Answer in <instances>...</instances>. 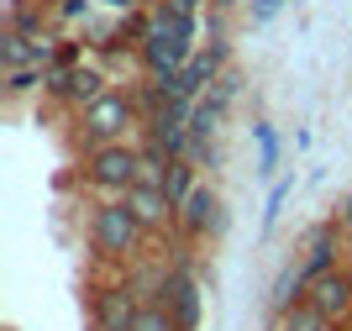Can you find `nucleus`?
<instances>
[{
  "mask_svg": "<svg viewBox=\"0 0 352 331\" xmlns=\"http://www.w3.org/2000/svg\"><path fill=\"white\" fill-rule=\"evenodd\" d=\"M274 331H342V326H337V321H326L310 300H300V305H289V310L274 316Z\"/></svg>",
  "mask_w": 352,
  "mask_h": 331,
  "instance_id": "nucleus-12",
  "label": "nucleus"
},
{
  "mask_svg": "<svg viewBox=\"0 0 352 331\" xmlns=\"http://www.w3.org/2000/svg\"><path fill=\"white\" fill-rule=\"evenodd\" d=\"M179 231H184V237H190V242H200V237H221V231H226V211H221V195L210 184H200L190 195V200L179 205Z\"/></svg>",
  "mask_w": 352,
  "mask_h": 331,
  "instance_id": "nucleus-5",
  "label": "nucleus"
},
{
  "mask_svg": "<svg viewBox=\"0 0 352 331\" xmlns=\"http://www.w3.org/2000/svg\"><path fill=\"white\" fill-rule=\"evenodd\" d=\"M132 331H179V326H174V316H168V305L153 300V305H142V316H137Z\"/></svg>",
  "mask_w": 352,
  "mask_h": 331,
  "instance_id": "nucleus-16",
  "label": "nucleus"
},
{
  "mask_svg": "<svg viewBox=\"0 0 352 331\" xmlns=\"http://www.w3.org/2000/svg\"><path fill=\"white\" fill-rule=\"evenodd\" d=\"M347 253H352V231H347Z\"/></svg>",
  "mask_w": 352,
  "mask_h": 331,
  "instance_id": "nucleus-23",
  "label": "nucleus"
},
{
  "mask_svg": "<svg viewBox=\"0 0 352 331\" xmlns=\"http://www.w3.org/2000/svg\"><path fill=\"white\" fill-rule=\"evenodd\" d=\"M132 127H142V111H137L132 89H126V95H121V89H105L100 100L79 105V121H74L85 153H89V147H105V142H126Z\"/></svg>",
  "mask_w": 352,
  "mask_h": 331,
  "instance_id": "nucleus-2",
  "label": "nucleus"
},
{
  "mask_svg": "<svg viewBox=\"0 0 352 331\" xmlns=\"http://www.w3.org/2000/svg\"><path fill=\"white\" fill-rule=\"evenodd\" d=\"M284 6H289V0H248V21L252 27H268V21L284 16Z\"/></svg>",
  "mask_w": 352,
  "mask_h": 331,
  "instance_id": "nucleus-18",
  "label": "nucleus"
},
{
  "mask_svg": "<svg viewBox=\"0 0 352 331\" xmlns=\"http://www.w3.org/2000/svg\"><path fill=\"white\" fill-rule=\"evenodd\" d=\"M195 189H200V163H190V158H174L168 163V173H163V195H168V205H184L195 195Z\"/></svg>",
  "mask_w": 352,
  "mask_h": 331,
  "instance_id": "nucleus-11",
  "label": "nucleus"
},
{
  "mask_svg": "<svg viewBox=\"0 0 352 331\" xmlns=\"http://www.w3.org/2000/svg\"><path fill=\"white\" fill-rule=\"evenodd\" d=\"M89 189H100V195H126L137 184V173H142V147L137 142H105V147H89L85 163H79Z\"/></svg>",
  "mask_w": 352,
  "mask_h": 331,
  "instance_id": "nucleus-3",
  "label": "nucleus"
},
{
  "mask_svg": "<svg viewBox=\"0 0 352 331\" xmlns=\"http://www.w3.org/2000/svg\"><path fill=\"white\" fill-rule=\"evenodd\" d=\"M305 300L316 305L326 321H337V326H352V274H347V268H331V274L310 279Z\"/></svg>",
  "mask_w": 352,
  "mask_h": 331,
  "instance_id": "nucleus-7",
  "label": "nucleus"
},
{
  "mask_svg": "<svg viewBox=\"0 0 352 331\" xmlns=\"http://www.w3.org/2000/svg\"><path fill=\"white\" fill-rule=\"evenodd\" d=\"M47 74V95L53 100H74V105H89V100H100L105 95V69H95V63H79V69H43Z\"/></svg>",
  "mask_w": 352,
  "mask_h": 331,
  "instance_id": "nucleus-4",
  "label": "nucleus"
},
{
  "mask_svg": "<svg viewBox=\"0 0 352 331\" xmlns=\"http://www.w3.org/2000/svg\"><path fill=\"white\" fill-rule=\"evenodd\" d=\"M305 289H310L305 268H300V263H284L279 279H274V310H289V305H300V300H305Z\"/></svg>",
  "mask_w": 352,
  "mask_h": 331,
  "instance_id": "nucleus-14",
  "label": "nucleus"
},
{
  "mask_svg": "<svg viewBox=\"0 0 352 331\" xmlns=\"http://www.w3.org/2000/svg\"><path fill=\"white\" fill-rule=\"evenodd\" d=\"M100 6H111V11H137L142 0H100Z\"/></svg>",
  "mask_w": 352,
  "mask_h": 331,
  "instance_id": "nucleus-22",
  "label": "nucleus"
},
{
  "mask_svg": "<svg viewBox=\"0 0 352 331\" xmlns=\"http://www.w3.org/2000/svg\"><path fill=\"white\" fill-rule=\"evenodd\" d=\"M168 316H174L179 331H195L200 326V284L190 279V268L184 263H174V279H168Z\"/></svg>",
  "mask_w": 352,
  "mask_h": 331,
  "instance_id": "nucleus-8",
  "label": "nucleus"
},
{
  "mask_svg": "<svg viewBox=\"0 0 352 331\" xmlns=\"http://www.w3.org/2000/svg\"><path fill=\"white\" fill-rule=\"evenodd\" d=\"M294 195V173H284V179H274L268 184V205H263V231H274V221H279V211H284V200Z\"/></svg>",
  "mask_w": 352,
  "mask_h": 331,
  "instance_id": "nucleus-15",
  "label": "nucleus"
},
{
  "mask_svg": "<svg viewBox=\"0 0 352 331\" xmlns=\"http://www.w3.org/2000/svg\"><path fill=\"white\" fill-rule=\"evenodd\" d=\"M142 295H137V284L126 279V284H111L95 295V331H132L137 316H142Z\"/></svg>",
  "mask_w": 352,
  "mask_h": 331,
  "instance_id": "nucleus-6",
  "label": "nucleus"
},
{
  "mask_svg": "<svg viewBox=\"0 0 352 331\" xmlns=\"http://www.w3.org/2000/svg\"><path fill=\"white\" fill-rule=\"evenodd\" d=\"M337 226H342V231H352V189L342 195V205H337Z\"/></svg>",
  "mask_w": 352,
  "mask_h": 331,
  "instance_id": "nucleus-20",
  "label": "nucleus"
},
{
  "mask_svg": "<svg viewBox=\"0 0 352 331\" xmlns=\"http://www.w3.org/2000/svg\"><path fill=\"white\" fill-rule=\"evenodd\" d=\"M252 142H258V179H274L279 173V153H284V142H279V131L268 127V121H252Z\"/></svg>",
  "mask_w": 352,
  "mask_h": 331,
  "instance_id": "nucleus-13",
  "label": "nucleus"
},
{
  "mask_svg": "<svg viewBox=\"0 0 352 331\" xmlns=\"http://www.w3.org/2000/svg\"><path fill=\"white\" fill-rule=\"evenodd\" d=\"M163 6H174V11H190V16H200V6H206V0H163Z\"/></svg>",
  "mask_w": 352,
  "mask_h": 331,
  "instance_id": "nucleus-21",
  "label": "nucleus"
},
{
  "mask_svg": "<svg viewBox=\"0 0 352 331\" xmlns=\"http://www.w3.org/2000/svg\"><path fill=\"white\" fill-rule=\"evenodd\" d=\"M337 221H321V226H310L305 237V258H300V268H305V279H321L337 268Z\"/></svg>",
  "mask_w": 352,
  "mask_h": 331,
  "instance_id": "nucleus-9",
  "label": "nucleus"
},
{
  "mask_svg": "<svg viewBox=\"0 0 352 331\" xmlns=\"http://www.w3.org/2000/svg\"><path fill=\"white\" fill-rule=\"evenodd\" d=\"M53 16H58V21H79V16H89V0H58Z\"/></svg>",
  "mask_w": 352,
  "mask_h": 331,
  "instance_id": "nucleus-19",
  "label": "nucleus"
},
{
  "mask_svg": "<svg viewBox=\"0 0 352 331\" xmlns=\"http://www.w3.org/2000/svg\"><path fill=\"white\" fill-rule=\"evenodd\" d=\"M142 221L137 211L126 205V195H105L95 211H89V247H95V258L105 263H132L137 247H142Z\"/></svg>",
  "mask_w": 352,
  "mask_h": 331,
  "instance_id": "nucleus-1",
  "label": "nucleus"
},
{
  "mask_svg": "<svg viewBox=\"0 0 352 331\" xmlns=\"http://www.w3.org/2000/svg\"><path fill=\"white\" fill-rule=\"evenodd\" d=\"M126 205H132V211H137V221H142L147 231L179 216L174 205H168V195H163V189H153V184H132V189H126Z\"/></svg>",
  "mask_w": 352,
  "mask_h": 331,
  "instance_id": "nucleus-10",
  "label": "nucleus"
},
{
  "mask_svg": "<svg viewBox=\"0 0 352 331\" xmlns=\"http://www.w3.org/2000/svg\"><path fill=\"white\" fill-rule=\"evenodd\" d=\"M37 85H47L43 69H6V95H32Z\"/></svg>",
  "mask_w": 352,
  "mask_h": 331,
  "instance_id": "nucleus-17",
  "label": "nucleus"
}]
</instances>
